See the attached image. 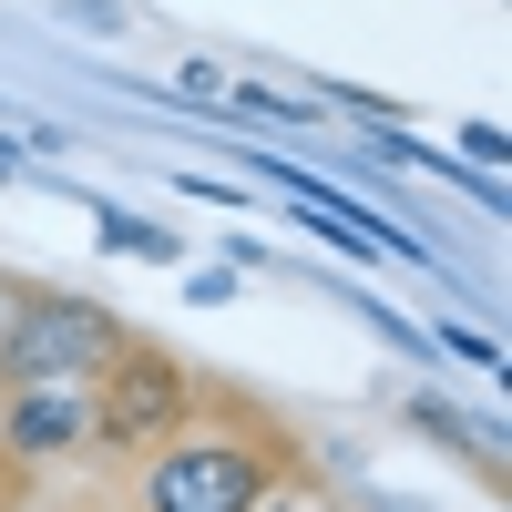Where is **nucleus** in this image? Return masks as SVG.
<instances>
[{
  "label": "nucleus",
  "instance_id": "obj_1",
  "mask_svg": "<svg viewBox=\"0 0 512 512\" xmlns=\"http://www.w3.org/2000/svg\"><path fill=\"white\" fill-rule=\"evenodd\" d=\"M318 472L308 441H297V420L267 410L256 390L205 369V400L175 441H154L134 461V482H123V512H256L277 482Z\"/></svg>",
  "mask_w": 512,
  "mask_h": 512
},
{
  "label": "nucleus",
  "instance_id": "obj_2",
  "mask_svg": "<svg viewBox=\"0 0 512 512\" xmlns=\"http://www.w3.org/2000/svg\"><path fill=\"white\" fill-rule=\"evenodd\" d=\"M123 338L134 318L103 308L82 287H21L11 277V318H0V390H82Z\"/></svg>",
  "mask_w": 512,
  "mask_h": 512
},
{
  "label": "nucleus",
  "instance_id": "obj_3",
  "mask_svg": "<svg viewBox=\"0 0 512 512\" xmlns=\"http://www.w3.org/2000/svg\"><path fill=\"white\" fill-rule=\"evenodd\" d=\"M195 400H205V369L134 328V338L93 369V451H103V461H144L154 441H175L185 420H195Z\"/></svg>",
  "mask_w": 512,
  "mask_h": 512
},
{
  "label": "nucleus",
  "instance_id": "obj_4",
  "mask_svg": "<svg viewBox=\"0 0 512 512\" xmlns=\"http://www.w3.org/2000/svg\"><path fill=\"white\" fill-rule=\"evenodd\" d=\"M93 451V379L82 390H0V461L21 482L62 472V461Z\"/></svg>",
  "mask_w": 512,
  "mask_h": 512
},
{
  "label": "nucleus",
  "instance_id": "obj_5",
  "mask_svg": "<svg viewBox=\"0 0 512 512\" xmlns=\"http://www.w3.org/2000/svg\"><path fill=\"white\" fill-rule=\"evenodd\" d=\"M216 123H246V134H308V103L297 93H267V82H226V103H216Z\"/></svg>",
  "mask_w": 512,
  "mask_h": 512
},
{
  "label": "nucleus",
  "instance_id": "obj_6",
  "mask_svg": "<svg viewBox=\"0 0 512 512\" xmlns=\"http://www.w3.org/2000/svg\"><path fill=\"white\" fill-rule=\"evenodd\" d=\"M93 236H103L113 256H144V267H185V236L154 226V216H123V205H93Z\"/></svg>",
  "mask_w": 512,
  "mask_h": 512
},
{
  "label": "nucleus",
  "instance_id": "obj_7",
  "mask_svg": "<svg viewBox=\"0 0 512 512\" xmlns=\"http://www.w3.org/2000/svg\"><path fill=\"white\" fill-rule=\"evenodd\" d=\"M410 431H431L441 451H461V461H472V472H482V482H502V461H492V451L472 441V420H461V410H451L441 390H410Z\"/></svg>",
  "mask_w": 512,
  "mask_h": 512
},
{
  "label": "nucleus",
  "instance_id": "obj_8",
  "mask_svg": "<svg viewBox=\"0 0 512 512\" xmlns=\"http://www.w3.org/2000/svg\"><path fill=\"white\" fill-rule=\"evenodd\" d=\"M256 512H338V492H328V472H297V482H277Z\"/></svg>",
  "mask_w": 512,
  "mask_h": 512
},
{
  "label": "nucleus",
  "instance_id": "obj_9",
  "mask_svg": "<svg viewBox=\"0 0 512 512\" xmlns=\"http://www.w3.org/2000/svg\"><path fill=\"white\" fill-rule=\"evenodd\" d=\"M431 349H441V359H472V369H502V349H492L482 328H431Z\"/></svg>",
  "mask_w": 512,
  "mask_h": 512
},
{
  "label": "nucleus",
  "instance_id": "obj_10",
  "mask_svg": "<svg viewBox=\"0 0 512 512\" xmlns=\"http://www.w3.org/2000/svg\"><path fill=\"white\" fill-rule=\"evenodd\" d=\"M175 93H195V103H226V72H216V62H185V72H175Z\"/></svg>",
  "mask_w": 512,
  "mask_h": 512
},
{
  "label": "nucleus",
  "instance_id": "obj_11",
  "mask_svg": "<svg viewBox=\"0 0 512 512\" xmlns=\"http://www.w3.org/2000/svg\"><path fill=\"white\" fill-rule=\"evenodd\" d=\"M185 297H205V308H226V297H236V277H226V267H195V277H185Z\"/></svg>",
  "mask_w": 512,
  "mask_h": 512
},
{
  "label": "nucleus",
  "instance_id": "obj_12",
  "mask_svg": "<svg viewBox=\"0 0 512 512\" xmlns=\"http://www.w3.org/2000/svg\"><path fill=\"white\" fill-rule=\"evenodd\" d=\"M21 502H31V482L11 472V461H0V512H21Z\"/></svg>",
  "mask_w": 512,
  "mask_h": 512
},
{
  "label": "nucleus",
  "instance_id": "obj_13",
  "mask_svg": "<svg viewBox=\"0 0 512 512\" xmlns=\"http://www.w3.org/2000/svg\"><path fill=\"white\" fill-rule=\"evenodd\" d=\"M11 175H21V154H11V144H0V185H11Z\"/></svg>",
  "mask_w": 512,
  "mask_h": 512
},
{
  "label": "nucleus",
  "instance_id": "obj_14",
  "mask_svg": "<svg viewBox=\"0 0 512 512\" xmlns=\"http://www.w3.org/2000/svg\"><path fill=\"white\" fill-rule=\"evenodd\" d=\"M0 318H11V277H0Z\"/></svg>",
  "mask_w": 512,
  "mask_h": 512
},
{
  "label": "nucleus",
  "instance_id": "obj_15",
  "mask_svg": "<svg viewBox=\"0 0 512 512\" xmlns=\"http://www.w3.org/2000/svg\"><path fill=\"white\" fill-rule=\"evenodd\" d=\"M338 512H349V502H338Z\"/></svg>",
  "mask_w": 512,
  "mask_h": 512
}]
</instances>
